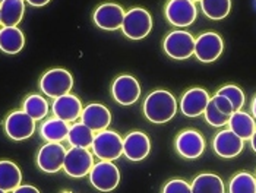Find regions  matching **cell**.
<instances>
[{"instance_id":"obj_1","label":"cell","mask_w":256,"mask_h":193,"mask_svg":"<svg viewBox=\"0 0 256 193\" xmlns=\"http://www.w3.org/2000/svg\"><path fill=\"white\" fill-rule=\"evenodd\" d=\"M178 113V101L168 91L158 90L151 92L144 101V114L152 123H166Z\"/></svg>"},{"instance_id":"obj_2","label":"cell","mask_w":256,"mask_h":193,"mask_svg":"<svg viewBox=\"0 0 256 193\" xmlns=\"http://www.w3.org/2000/svg\"><path fill=\"white\" fill-rule=\"evenodd\" d=\"M152 30V18L148 10L142 8H134L124 14L122 31L130 40L145 38Z\"/></svg>"},{"instance_id":"obj_3","label":"cell","mask_w":256,"mask_h":193,"mask_svg":"<svg viewBox=\"0 0 256 193\" xmlns=\"http://www.w3.org/2000/svg\"><path fill=\"white\" fill-rule=\"evenodd\" d=\"M92 152L101 161H114L123 155V139L114 130H101L94 136Z\"/></svg>"},{"instance_id":"obj_4","label":"cell","mask_w":256,"mask_h":193,"mask_svg":"<svg viewBox=\"0 0 256 193\" xmlns=\"http://www.w3.org/2000/svg\"><path fill=\"white\" fill-rule=\"evenodd\" d=\"M162 48L167 56L174 60H186L194 56L195 52V38L190 32L178 30L170 32L162 42Z\"/></svg>"},{"instance_id":"obj_5","label":"cell","mask_w":256,"mask_h":193,"mask_svg":"<svg viewBox=\"0 0 256 193\" xmlns=\"http://www.w3.org/2000/svg\"><path fill=\"white\" fill-rule=\"evenodd\" d=\"M72 86H74V78L66 69H52L46 72L40 80V88L42 94L52 98L69 94Z\"/></svg>"},{"instance_id":"obj_6","label":"cell","mask_w":256,"mask_h":193,"mask_svg":"<svg viewBox=\"0 0 256 193\" xmlns=\"http://www.w3.org/2000/svg\"><path fill=\"white\" fill-rule=\"evenodd\" d=\"M120 172L112 161H100L90 172V183L100 192H112L118 186Z\"/></svg>"},{"instance_id":"obj_7","label":"cell","mask_w":256,"mask_h":193,"mask_svg":"<svg viewBox=\"0 0 256 193\" xmlns=\"http://www.w3.org/2000/svg\"><path fill=\"white\" fill-rule=\"evenodd\" d=\"M92 166H94V158L88 150L72 146L69 151H66L63 170L69 177L82 178L90 174Z\"/></svg>"},{"instance_id":"obj_8","label":"cell","mask_w":256,"mask_h":193,"mask_svg":"<svg viewBox=\"0 0 256 193\" xmlns=\"http://www.w3.org/2000/svg\"><path fill=\"white\" fill-rule=\"evenodd\" d=\"M66 150L60 142H47L40 148L37 155V164L44 173L53 174L63 168Z\"/></svg>"},{"instance_id":"obj_9","label":"cell","mask_w":256,"mask_h":193,"mask_svg":"<svg viewBox=\"0 0 256 193\" xmlns=\"http://www.w3.org/2000/svg\"><path fill=\"white\" fill-rule=\"evenodd\" d=\"M224 50L222 38L217 32H204L195 40V52L194 54L202 63L216 62Z\"/></svg>"},{"instance_id":"obj_10","label":"cell","mask_w":256,"mask_h":193,"mask_svg":"<svg viewBox=\"0 0 256 193\" xmlns=\"http://www.w3.org/2000/svg\"><path fill=\"white\" fill-rule=\"evenodd\" d=\"M6 135L14 140H25L34 135L36 132V120L28 116L24 110L14 112L4 120Z\"/></svg>"},{"instance_id":"obj_11","label":"cell","mask_w":256,"mask_h":193,"mask_svg":"<svg viewBox=\"0 0 256 193\" xmlns=\"http://www.w3.org/2000/svg\"><path fill=\"white\" fill-rule=\"evenodd\" d=\"M196 15V6L190 0H170L166 6V18L174 26L192 25Z\"/></svg>"},{"instance_id":"obj_12","label":"cell","mask_w":256,"mask_h":193,"mask_svg":"<svg viewBox=\"0 0 256 193\" xmlns=\"http://www.w3.org/2000/svg\"><path fill=\"white\" fill-rule=\"evenodd\" d=\"M112 94L120 106H132L140 96V85L136 78L130 75H120L113 82Z\"/></svg>"},{"instance_id":"obj_13","label":"cell","mask_w":256,"mask_h":193,"mask_svg":"<svg viewBox=\"0 0 256 193\" xmlns=\"http://www.w3.org/2000/svg\"><path fill=\"white\" fill-rule=\"evenodd\" d=\"M94 24L106 31H116L122 28L124 10L118 3H102L94 12Z\"/></svg>"},{"instance_id":"obj_14","label":"cell","mask_w":256,"mask_h":193,"mask_svg":"<svg viewBox=\"0 0 256 193\" xmlns=\"http://www.w3.org/2000/svg\"><path fill=\"white\" fill-rule=\"evenodd\" d=\"M176 151L188 160L199 158L205 151V139L198 130H183L176 138Z\"/></svg>"},{"instance_id":"obj_15","label":"cell","mask_w":256,"mask_h":193,"mask_svg":"<svg viewBox=\"0 0 256 193\" xmlns=\"http://www.w3.org/2000/svg\"><path fill=\"white\" fill-rule=\"evenodd\" d=\"M151 151V142L144 132H129L123 139V154L130 161H142Z\"/></svg>"},{"instance_id":"obj_16","label":"cell","mask_w":256,"mask_h":193,"mask_svg":"<svg viewBox=\"0 0 256 193\" xmlns=\"http://www.w3.org/2000/svg\"><path fill=\"white\" fill-rule=\"evenodd\" d=\"M243 146H244V140L230 129L218 132L212 140V148L216 154L222 158H234L243 151Z\"/></svg>"},{"instance_id":"obj_17","label":"cell","mask_w":256,"mask_h":193,"mask_svg":"<svg viewBox=\"0 0 256 193\" xmlns=\"http://www.w3.org/2000/svg\"><path fill=\"white\" fill-rule=\"evenodd\" d=\"M82 110L84 107H82L80 100L72 94H64V96L54 98L53 106H52V112L54 117H58L66 123L78 120L82 114Z\"/></svg>"},{"instance_id":"obj_18","label":"cell","mask_w":256,"mask_h":193,"mask_svg":"<svg viewBox=\"0 0 256 193\" xmlns=\"http://www.w3.org/2000/svg\"><path fill=\"white\" fill-rule=\"evenodd\" d=\"M211 96L202 88H192L186 91L182 101H180V110L186 117H198L204 114Z\"/></svg>"},{"instance_id":"obj_19","label":"cell","mask_w":256,"mask_h":193,"mask_svg":"<svg viewBox=\"0 0 256 193\" xmlns=\"http://www.w3.org/2000/svg\"><path fill=\"white\" fill-rule=\"evenodd\" d=\"M80 120H82L80 123L88 126L92 132H101L106 130L112 123V113L102 104L94 102L82 110Z\"/></svg>"},{"instance_id":"obj_20","label":"cell","mask_w":256,"mask_h":193,"mask_svg":"<svg viewBox=\"0 0 256 193\" xmlns=\"http://www.w3.org/2000/svg\"><path fill=\"white\" fill-rule=\"evenodd\" d=\"M25 46L24 32L18 26H3L0 30V50L8 54H16Z\"/></svg>"},{"instance_id":"obj_21","label":"cell","mask_w":256,"mask_h":193,"mask_svg":"<svg viewBox=\"0 0 256 193\" xmlns=\"http://www.w3.org/2000/svg\"><path fill=\"white\" fill-rule=\"evenodd\" d=\"M227 124L230 126V130L234 132L243 140H249L256 130V123L254 117L248 114V113H244V112H242V110L234 112L230 116V120H228Z\"/></svg>"},{"instance_id":"obj_22","label":"cell","mask_w":256,"mask_h":193,"mask_svg":"<svg viewBox=\"0 0 256 193\" xmlns=\"http://www.w3.org/2000/svg\"><path fill=\"white\" fill-rule=\"evenodd\" d=\"M25 12V0H3L0 3V20L3 26H16Z\"/></svg>"},{"instance_id":"obj_23","label":"cell","mask_w":256,"mask_h":193,"mask_svg":"<svg viewBox=\"0 0 256 193\" xmlns=\"http://www.w3.org/2000/svg\"><path fill=\"white\" fill-rule=\"evenodd\" d=\"M22 173L20 167L12 161H0V189L4 192H14L20 186Z\"/></svg>"},{"instance_id":"obj_24","label":"cell","mask_w":256,"mask_h":193,"mask_svg":"<svg viewBox=\"0 0 256 193\" xmlns=\"http://www.w3.org/2000/svg\"><path fill=\"white\" fill-rule=\"evenodd\" d=\"M69 124L58 117L46 120L40 128V135L47 142H62L68 138Z\"/></svg>"},{"instance_id":"obj_25","label":"cell","mask_w":256,"mask_h":193,"mask_svg":"<svg viewBox=\"0 0 256 193\" xmlns=\"http://www.w3.org/2000/svg\"><path fill=\"white\" fill-rule=\"evenodd\" d=\"M192 193H224V182L217 174H199L190 184Z\"/></svg>"},{"instance_id":"obj_26","label":"cell","mask_w":256,"mask_h":193,"mask_svg":"<svg viewBox=\"0 0 256 193\" xmlns=\"http://www.w3.org/2000/svg\"><path fill=\"white\" fill-rule=\"evenodd\" d=\"M94 132L85 126L84 123H75L74 126L69 128V132H68V142L75 146V148H85L88 150L91 145H92V140H94Z\"/></svg>"},{"instance_id":"obj_27","label":"cell","mask_w":256,"mask_h":193,"mask_svg":"<svg viewBox=\"0 0 256 193\" xmlns=\"http://www.w3.org/2000/svg\"><path fill=\"white\" fill-rule=\"evenodd\" d=\"M202 12L206 18L214 20H224L232 9V0H200Z\"/></svg>"},{"instance_id":"obj_28","label":"cell","mask_w":256,"mask_h":193,"mask_svg":"<svg viewBox=\"0 0 256 193\" xmlns=\"http://www.w3.org/2000/svg\"><path fill=\"white\" fill-rule=\"evenodd\" d=\"M24 112L34 120H42L48 114V102L44 96L32 94L26 96L24 104H22Z\"/></svg>"},{"instance_id":"obj_29","label":"cell","mask_w":256,"mask_h":193,"mask_svg":"<svg viewBox=\"0 0 256 193\" xmlns=\"http://www.w3.org/2000/svg\"><path fill=\"white\" fill-rule=\"evenodd\" d=\"M230 193H256V178L250 173L242 172L230 180Z\"/></svg>"},{"instance_id":"obj_30","label":"cell","mask_w":256,"mask_h":193,"mask_svg":"<svg viewBox=\"0 0 256 193\" xmlns=\"http://www.w3.org/2000/svg\"><path fill=\"white\" fill-rule=\"evenodd\" d=\"M217 94L218 96H227L230 100V102L233 104L234 112L242 110L243 106H244V92L237 85H224L222 88L218 90Z\"/></svg>"},{"instance_id":"obj_31","label":"cell","mask_w":256,"mask_h":193,"mask_svg":"<svg viewBox=\"0 0 256 193\" xmlns=\"http://www.w3.org/2000/svg\"><path fill=\"white\" fill-rule=\"evenodd\" d=\"M204 114H205V120H206L211 126H214V128H222V126H226V124L228 123V120H230V116H226L224 113H221L217 107L214 106V102H212L211 100H210V102H208V106H206Z\"/></svg>"},{"instance_id":"obj_32","label":"cell","mask_w":256,"mask_h":193,"mask_svg":"<svg viewBox=\"0 0 256 193\" xmlns=\"http://www.w3.org/2000/svg\"><path fill=\"white\" fill-rule=\"evenodd\" d=\"M162 193H192V188L183 178H173L162 188Z\"/></svg>"},{"instance_id":"obj_33","label":"cell","mask_w":256,"mask_h":193,"mask_svg":"<svg viewBox=\"0 0 256 193\" xmlns=\"http://www.w3.org/2000/svg\"><path fill=\"white\" fill-rule=\"evenodd\" d=\"M211 101L214 102V106L217 107L218 110H220L221 113H224L226 116H232V114L234 113L233 104L230 102V100H228L227 96L216 94V96L211 98Z\"/></svg>"},{"instance_id":"obj_34","label":"cell","mask_w":256,"mask_h":193,"mask_svg":"<svg viewBox=\"0 0 256 193\" xmlns=\"http://www.w3.org/2000/svg\"><path fill=\"white\" fill-rule=\"evenodd\" d=\"M12 193H40V190L37 188H34V186H30V184H24V186H20V188H16L15 190Z\"/></svg>"},{"instance_id":"obj_35","label":"cell","mask_w":256,"mask_h":193,"mask_svg":"<svg viewBox=\"0 0 256 193\" xmlns=\"http://www.w3.org/2000/svg\"><path fill=\"white\" fill-rule=\"evenodd\" d=\"M26 3H30L31 6H46L47 3H50V0H26Z\"/></svg>"},{"instance_id":"obj_36","label":"cell","mask_w":256,"mask_h":193,"mask_svg":"<svg viewBox=\"0 0 256 193\" xmlns=\"http://www.w3.org/2000/svg\"><path fill=\"white\" fill-rule=\"evenodd\" d=\"M250 110H252L254 118H256V96H254V100H252V106H250Z\"/></svg>"},{"instance_id":"obj_37","label":"cell","mask_w":256,"mask_h":193,"mask_svg":"<svg viewBox=\"0 0 256 193\" xmlns=\"http://www.w3.org/2000/svg\"><path fill=\"white\" fill-rule=\"evenodd\" d=\"M250 145H252V150L256 152V130L255 134L252 135V138H250Z\"/></svg>"},{"instance_id":"obj_38","label":"cell","mask_w":256,"mask_h":193,"mask_svg":"<svg viewBox=\"0 0 256 193\" xmlns=\"http://www.w3.org/2000/svg\"><path fill=\"white\" fill-rule=\"evenodd\" d=\"M190 2H194V3H195V2H200V0H190Z\"/></svg>"},{"instance_id":"obj_39","label":"cell","mask_w":256,"mask_h":193,"mask_svg":"<svg viewBox=\"0 0 256 193\" xmlns=\"http://www.w3.org/2000/svg\"><path fill=\"white\" fill-rule=\"evenodd\" d=\"M0 193H8V192H4V190H2V189H0Z\"/></svg>"},{"instance_id":"obj_40","label":"cell","mask_w":256,"mask_h":193,"mask_svg":"<svg viewBox=\"0 0 256 193\" xmlns=\"http://www.w3.org/2000/svg\"><path fill=\"white\" fill-rule=\"evenodd\" d=\"M0 25H2V20H0Z\"/></svg>"},{"instance_id":"obj_41","label":"cell","mask_w":256,"mask_h":193,"mask_svg":"<svg viewBox=\"0 0 256 193\" xmlns=\"http://www.w3.org/2000/svg\"><path fill=\"white\" fill-rule=\"evenodd\" d=\"M2 2H3V0H0V3H2Z\"/></svg>"},{"instance_id":"obj_42","label":"cell","mask_w":256,"mask_h":193,"mask_svg":"<svg viewBox=\"0 0 256 193\" xmlns=\"http://www.w3.org/2000/svg\"><path fill=\"white\" fill-rule=\"evenodd\" d=\"M255 178H256V177H255Z\"/></svg>"}]
</instances>
